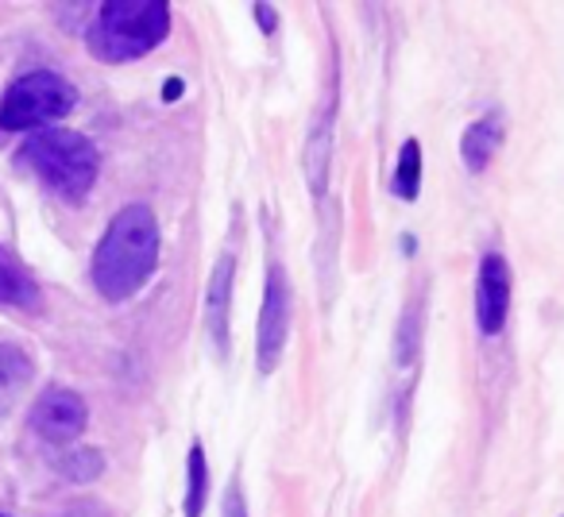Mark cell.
Wrapping results in <instances>:
<instances>
[{
	"label": "cell",
	"instance_id": "obj_5",
	"mask_svg": "<svg viewBox=\"0 0 564 517\" xmlns=\"http://www.w3.org/2000/svg\"><path fill=\"white\" fill-rule=\"evenodd\" d=\"M291 337V278L282 263L267 267V290H263V314H259V340H256V367L259 375H271L279 367Z\"/></svg>",
	"mask_w": 564,
	"mask_h": 517
},
{
	"label": "cell",
	"instance_id": "obj_13",
	"mask_svg": "<svg viewBox=\"0 0 564 517\" xmlns=\"http://www.w3.org/2000/svg\"><path fill=\"white\" fill-rule=\"evenodd\" d=\"M205 498H209V460H205L202 440H194L186 455V502H182V514L202 517Z\"/></svg>",
	"mask_w": 564,
	"mask_h": 517
},
{
	"label": "cell",
	"instance_id": "obj_6",
	"mask_svg": "<svg viewBox=\"0 0 564 517\" xmlns=\"http://www.w3.org/2000/svg\"><path fill=\"white\" fill-rule=\"evenodd\" d=\"M32 432L43 437L47 444H78V437L86 432L89 409L86 398L78 391H66V386H47L40 394V402L32 406Z\"/></svg>",
	"mask_w": 564,
	"mask_h": 517
},
{
	"label": "cell",
	"instance_id": "obj_18",
	"mask_svg": "<svg viewBox=\"0 0 564 517\" xmlns=\"http://www.w3.org/2000/svg\"><path fill=\"white\" fill-rule=\"evenodd\" d=\"M178 94H182V81L178 78L166 81V101H178Z\"/></svg>",
	"mask_w": 564,
	"mask_h": 517
},
{
	"label": "cell",
	"instance_id": "obj_19",
	"mask_svg": "<svg viewBox=\"0 0 564 517\" xmlns=\"http://www.w3.org/2000/svg\"><path fill=\"white\" fill-rule=\"evenodd\" d=\"M63 517H97V514H94V509H89V506H78V509H66Z\"/></svg>",
	"mask_w": 564,
	"mask_h": 517
},
{
	"label": "cell",
	"instance_id": "obj_10",
	"mask_svg": "<svg viewBox=\"0 0 564 517\" xmlns=\"http://www.w3.org/2000/svg\"><path fill=\"white\" fill-rule=\"evenodd\" d=\"M43 301L40 283L28 271V263L9 248L0 243V306L4 309H35Z\"/></svg>",
	"mask_w": 564,
	"mask_h": 517
},
{
	"label": "cell",
	"instance_id": "obj_4",
	"mask_svg": "<svg viewBox=\"0 0 564 517\" xmlns=\"http://www.w3.org/2000/svg\"><path fill=\"white\" fill-rule=\"evenodd\" d=\"M78 105V89L55 70H32L4 89L0 132H40L51 120H63Z\"/></svg>",
	"mask_w": 564,
	"mask_h": 517
},
{
	"label": "cell",
	"instance_id": "obj_3",
	"mask_svg": "<svg viewBox=\"0 0 564 517\" xmlns=\"http://www.w3.org/2000/svg\"><path fill=\"white\" fill-rule=\"evenodd\" d=\"M171 32V9L163 0H112L89 20V55L101 63H132L155 51Z\"/></svg>",
	"mask_w": 564,
	"mask_h": 517
},
{
	"label": "cell",
	"instance_id": "obj_15",
	"mask_svg": "<svg viewBox=\"0 0 564 517\" xmlns=\"http://www.w3.org/2000/svg\"><path fill=\"white\" fill-rule=\"evenodd\" d=\"M58 475L70 479V483H94L105 475V455L97 448H70V452L58 460Z\"/></svg>",
	"mask_w": 564,
	"mask_h": 517
},
{
	"label": "cell",
	"instance_id": "obj_12",
	"mask_svg": "<svg viewBox=\"0 0 564 517\" xmlns=\"http://www.w3.org/2000/svg\"><path fill=\"white\" fill-rule=\"evenodd\" d=\"M35 375L32 355L24 352L20 344H0V406L12 402Z\"/></svg>",
	"mask_w": 564,
	"mask_h": 517
},
{
	"label": "cell",
	"instance_id": "obj_11",
	"mask_svg": "<svg viewBox=\"0 0 564 517\" xmlns=\"http://www.w3.org/2000/svg\"><path fill=\"white\" fill-rule=\"evenodd\" d=\"M499 143H502V112H487V117H479L476 124L464 128V140H460L464 166H468L471 174L487 170V163L495 158Z\"/></svg>",
	"mask_w": 564,
	"mask_h": 517
},
{
	"label": "cell",
	"instance_id": "obj_14",
	"mask_svg": "<svg viewBox=\"0 0 564 517\" xmlns=\"http://www.w3.org/2000/svg\"><path fill=\"white\" fill-rule=\"evenodd\" d=\"M417 189H422V143L406 140L399 151V166H394V194L402 201H414Z\"/></svg>",
	"mask_w": 564,
	"mask_h": 517
},
{
	"label": "cell",
	"instance_id": "obj_20",
	"mask_svg": "<svg viewBox=\"0 0 564 517\" xmlns=\"http://www.w3.org/2000/svg\"><path fill=\"white\" fill-rule=\"evenodd\" d=\"M0 517H9V514H0Z\"/></svg>",
	"mask_w": 564,
	"mask_h": 517
},
{
	"label": "cell",
	"instance_id": "obj_16",
	"mask_svg": "<svg viewBox=\"0 0 564 517\" xmlns=\"http://www.w3.org/2000/svg\"><path fill=\"white\" fill-rule=\"evenodd\" d=\"M220 517H248V502H243V486H240V479H232V486H228V494H225V509H220Z\"/></svg>",
	"mask_w": 564,
	"mask_h": 517
},
{
	"label": "cell",
	"instance_id": "obj_8",
	"mask_svg": "<svg viewBox=\"0 0 564 517\" xmlns=\"http://www.w3.org/2000/svg\"><path fill=\"white\" fill-rule=\"evenodd\" d=\"M232 278H236V255L225 251L217 258L209 278V290H205V329H209V340L220 355H228V344H232Z\"/></svg>",
	"mask_w": 564,
	"mask_h": 517
},
{
	"label": "cell",
	"instance_id": "obj_2",
	"mask_svg": "<svg viewBox=\"0 0 564 517\" xmlns=\"http://www.w3.org/2000/svg\"><path fill=\"white\" fill-rule=\"evenodd\" d=\"M20 158L51 194L70 205L86 201L97 170H101V155H97L94 140L74 132V128H40L24 140Z\"/></svg>",
	"mask_w": 564,
	"mask_h": 517
},
{
	"label": "cell",
	"instance_id": "obj_17",
	"mask_svg": "<svg viewBox=\"0 0 564 517\" xmlns=\"http://www.w3.org/2000/svg\"><path fill=\"white\" fill-rule=\"evenodd\" d=\"M256 20L263 24V32H267V35H274V12L267 9V4H256Z\"/></svg>",
	"mask_w": 564,
	"mask_h": 517
},
{
	"label": "cell",
	"instance_id": "obj_1",
	"mask_svg": "<svg viewBox=\"0 0 564 517\" xmlns=\"http://www.w3.org/2000/svg\"><path fill=\"white\" fill-rule=\"evenodd\" d=\"M163 232L148 205H128L109 220L94 251V286L105 301H128L148 286L159 267Z\"/></svg>",
	"mask_w": 564,
	"mask_h": 517
},
{
	"label": "cell",
	"instance_id": "obj_9",
	"mask_svg": "<svg viewBox=\"0 0 564 517\" xmlns=\"http://www.w3.org/2000/svg\"><path fill=\"white\" fill-rule=\"evenodd\" d=\"M333 112H337V97H325L322 109L314 112L306 140V182L314 189V197H322L329 189V155H333Z\"/></svg>",
	"mask_w": 564,
	"mask_h": 517
},
{
	"label": "cell",
	"instance_id": "obj_7",
	"mask_svg": "<svg viewBox=\"0 0 564 517\" xmlns=\"http://www.w3.org/2000/svg\"><path fill=\"white\" fill-rule=\"evenodd\" d=\"M510 314V267L499 251L484 255L479 263V278H476V324L484 337L502 332Z\"/></svg>",
	"mask_w": 564,
	"mask_h": 517
}]
</instances>
